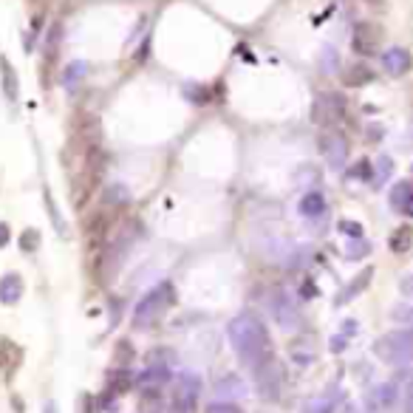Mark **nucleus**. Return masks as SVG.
I'll list each match as a JSON object with an SVG mask.
<instances>
[{
  "label": "nucleus",
  "mask_w": 413,
  "mask_h": 413,
  "mask_svg": "<svg viewBox=\"0 0 413 413\" xmlns=\"http://www.w3.org/2000/svg\"><path fill=\"white\" fill-rule=\"evenodd\" d=\"M391 317L399 320V323H413V306H394Z\"/></svg>",
  "instance_id": "nucleus-33"
},
{
  "label": "nucleus",
  "mask_w": 413,
  "mask_h": 413,
  "mask_svg": "<svg viewBox=\"0 0 413 413\" xmlns=\"http://www.w3.org/2000/svg\"><path fill=\"white\" fill-rule=\"evenodd\" d=\"M145 362H148V368H173L178 362V354L173 349H153V351H148Z\"/></svg>",
  "instance_id": "nucleus-18"
},
{
  "label": "nucleus",
  "mask_w": 413,
  "mask_h": 413,
  "mask_svg": "<svg viewBox=\"0 0 413 413\" xmlns=\"http://www.w3.org/2000/svg\"><path fill=\"white\" fill-rule=\"evenodd\" d=\"M346 346H349V337H346V334H337V337H331V346H329V349H331L334 354H340V351H346Z\"/></svg>",
  "instance_id": "nucleus-36"
},
{
  "label": "nucleus",
  "mask_w": 413,
  "mask_h": 413,
  "mask_svg": "<svg viewBox=\"0 0 413 413\" xmlns=\"http://www.w3.org/2000/svg\"><path fill=\"white\" fill-rule=\"evenodd\" d=\"M45 204H49V213H51V218H54V226H57V233L60 235H65V224H62V218H60V213H57V206H54V198H51V193L45 190Z\"/></svg>",
  "instance_id": "nucleus-30"
},
{
  "label": "nucleus",
  "mask_w": 413,
  "mask_h": 413,
  "mask_svg": "<svg viewBox=\"0 0 413 413\" xmlns=\"http://www.w3.org/2000/svg\"><path fill=\"white\" fill-rule=\"evenodd\" d=\"M337 226H340V233H346L351 241H354V238H362V224H359V221H349V218H342Z\"/></svg>",
  "instance_id": "nucleus-28"
},
{
  "label": "nucleus",
  "mask_w": 413,
  "mask_h": 413,
  "mask_svg": "<svg viewBox=\"0 0 413 413\" xmlns=\"http://www.w3.org/2000/svg\"><path fill=\"white\" fill-rule=\"evenodd\" d=\"M201 397V377L181 374L173 385V413H193Z\"/></svg>",
  "instance_id": "nucleus-5"
},
{
  "label": "nucleus",
  "mask_w": 413,
  "mask_h": 413,
  "mask_svg": "<svg viewBox=\"0 0 413 413\" xmlns=\"http://www.w3.org/2000/svg\"><path fill=\"white\" fill-rule=\"evenodd\" d=\"M133 377L128 371H119V374H113V388H119V391H125V388H130Z\"/></svg>",
  "instance_id": "nucleus-35"
},
{
  "label": "nucleus",
  "mask_w": 413,
  "mask_h": 413,
  "mask_svg": "<svg viewBox=\"0 0 413 413\" xmlns=\"http://www.w3.org/2000/svg\"><path fill=\"white\" fill-rule=\"evenodd\" d=\"M20 359H23V349L17 346V342H12L9 337H0V371H3L6 377H12L17 371Z\"/></svg>",
  "instance_id": "nucleus-11"
},
{
  "label": "nucleus",
  "mask_w": 413,
  "mask_h": 413,
  "mask_svg": "<svg viewBox=\"0 0 413 413\" xmlns=\"http://www.w3.org/2000/svg\"><path fill=\"white\" fill-rule=\"evenodd\" d=\"M371 252V244L368 241H362V238H354L349 246H346V258L349 261H359V258H365Z\"/></svg>",
  "instance_id": "nucleus-23"
},
{
  "label": "nucleus",
  "mask_w": 413,
  "mask_h": 413,
  "mask_svg": "<svg viewBox=\"0 0 413 413\" xmlns=\"http://www.w3.org/2000/svg\"><path fill=\"white\" fill-rule=\"evenodd\" d=\"M229 334V342H233V349L238 354V359L252 368L255 374L261 365H266L269 359H274V349H272V340H269V331L266 326L255 314H238L233 317V323L226 329Z\"/></svg>",
  "instance_id": "nucleus-1"
},
{
  "label": "nucleus",
  "mask_w": 413,
  "mask_h": 413,
  "mask_svg": "<svg viewBox=\"0 0 413 413\" xmlns=\"http://www.w3.org/2000/svg\"><path fill=\"white\" fill-rule=\"evenodd\" d=\"M9 238H12V233H9V226H6V224H0V249H3V246L9 244Z\"/></svg>",
  "instance_id": "nucleus-40"
},
{
  "label": "nucleus",
  "mask_w": 413,
  "mask_h": 413,
  "mask_svg": "<svg viewBox=\"0 0 413 413\" xmlns=\"http://www.w3.org/2000/svg\"><path fill=\"white\" fill-rule=\"evenodd\" d=\"M391 170H394V162H391L388 156H382V158H379V176H377V181H382L385 176H391Z\"/></svg>",
  "instance_id": "nucleus-37"
},
{
  "label": "nucleus",
  "mask_w": 413,
  "mask_h": 413,
  "mask_svg": "<svg viewBox=\"0 0 413 413\" xmlns=\"http://www.w3.org/2000/svg\"><path fill=\"white\" fill-rule=\"evenodd\" d=\"M60 37H62V26L60 23H54L51 32H49V40H45V51H49L51 57L57 54V45H60Z\"/></svg>",
  "instance_id": "nucleus-29"
},
{
  "label": "nucleus",
  "mask_w": 413,
  "mask_h": 413,
  "mask_svg": "<svg viewBox=\"0 0 413 413\" xmlns=\"http://www.w3.org/2000/svg\"><path fill=\"white\" fill-rule=\"evenodd\" d=\"M170 382V368H145L139 377H133V385H139V391L148 397L162 394V388Z\"/></svg>",
  "instance_id": "nucleus-10"
},
{
  "label": "nucleus",
  "mask_w": 413,
  "mask_h": 413,
  "mask_svg": "<svg viewBox=\"0 0 413 413\" xmlns=\"http://www.w3.org/2000/svg\"><path fill=\"white\" fill-rule=\"evenodd\" d=\"M382 65H385V71H388V74L402 77L405 71H410L413 60H410V54H408L405 49H388V51L382 54Z\"/></svg>",
  "instance_id": "nucleus-12"
},
{
  "label": "nucleus",
  "mask_w": 413,
  "mask_h": 413,
  "mask_svg": "<svg viewBox=\"0 0 413 413\" xmlns=\"http://www.w3.org/2000/svg\"><path fill=\"white\" fill-rule=\"evenodd\" d=\"M85 74H88V65H85L82 60H77V62H71V65H68L65 71H62V85H65L68 91H74V88L85 80Z\"/></svg>",
  "instance_id": "nucleus-20"
},
{
  "label": "nucleus",
  "mask_w": 413,
  "mask_h": 413,
  "mask_svg": "<svg viewBox=\"0 0 413 413\" xmlns=\"http://www.w3.org/2000/svg\"><path fill=\"white\" fill-rule=\"evenodd\" d=\"M269 309L274 314V323H278L281 329L286 331H294L297 326H300V311H297V306L292 303V297L286 292H272V300H269Z\"/></svg>",
  "instance_id": "nucleus-8"
},
{
  "label": "nucleus",
  "mask_w": 413,
  "mask_h": 413,
  "mask_svg": "<svg viewBox=\"0 0 413 413\" xmlns=\"http://www.w3.org/2000/svg\"><path fill=\"white\" fill-rule=\"evenodd\" d=\"M20 246H23V252H37L40 249V233L37 229H26V233L20 235Z\"/></svg>",
  "instance_id": "nucleus-27"
},
{
  "label": "nucleus",
  "mask_w": 413,
  "mask_h": 413,
  "mask_svg": "<svg viewBox=\"0 0 413 413\" xmlns=\"http://www.w3.org/2000/svg\"><path fill=\"white\" fill-rule=\"evenodd\" d=\"M20 297H23V278H20L17 272L3 274V281H0V303L14 306Z\"/></svg>",
  "instance_id": "nucleus-14"
},
{
  "label": "nucleus",
  "mask_w": 413,
  "mask_h": 413,
  "mask_svg": "<svg viewBox=\"0 0 413 413\" xmlns=\"http://www.w3.org/2000/svg\"><path fill=\"white\" fill-rule=\"evenodd\" d=\"M173 300H176V292H173V286L165 281V283H158V286H153L139 303H136V309H133V326L136 329H148V326H153L158 317H162L170 306H173Z\"/></svg>",
  "instance_id": "nucleus-2"
},
{
  "label": "nucleus",
  "mask_w": 413,
  "mask_h": 413,
  "mask_svg": "<svg viewBox=\"0 0 413 413\" xmlns=\"http://www.w3.org/2000/svg\"><path fill=\"white\" fill-rule=\"evenodd\" d=\"M43 413H57V405L54 402H49V405H45V410Z\"/></svg>",
  "instance_id": "nucleus-43"
},
{
  "label": "nucleus",
  "mask_w": 413,
  "mask_h": 413,
  "mask_svg": "<svg viewBox=\"0 0 413 413\" xmlns=\"http://www.w3.org/2000/svg\"><path fill=\"white\" fill-rule=\"evenodd\" d=\"M342 117H346V97L342 94H320L311 105V119L317 125H323V128H331L337 125Z\"/></svg>",
  "instance_id": "nucleus-6"
},
{
  "label": "nucleus",
  "mask_w": 413,
  "mask_h": 413,
  "mask_svg": "<svg viewBox=\"0 0 413 413\" xmlns=\"http://www.w3.org/2000/svg\"><path fill=\"white\" fill-rule=\"evenodd\" d=\"M368 6H382V0H365Z\"/></svg>",
  "instance_id": "nucleus-44"
},
{
  "label": "nucleus",
  "mask_w": 413,
  "mask_h": 413,
  "mask_svg": "<svg viewBox=\"0 0 413 413\" xmlns=\"http://www.w3.org/2000/svg\"><path fill=\"white\" fill-rule=\"evenodd\" d=\"M255 388L263 402H278L281 391H283V365L278 362V357L269 359L266 365L255 371Z\"/></svg>",
  "instance_id": "nucleus-4"
},
{
  "label": "nucleus",
  "mask_w": 413,
  "mask_h": 413,
  "mask_svg": "<svg viewBox=\"0 0 413 413\" xmlns=\"http://www.w3.org/2000/svg\"><path fill=\"white\" fill-rule=\"evenodd\" d=\"M371 278H374V269H365V272H359V274H357V278H351V281H349V286L340 292V297H337V306H342V303H351L354 297H359L365 289H368Z\"/></svg>",
  "instance_id": "nucleus-13"
},
{
  "label": "nucleus",
  "mask_w": 413,
  "mask_h": 413,
  "mask_svg": "<svg viewBox=\"0 0 413 413\" xmlns=\"http://www.w3.org/2000/svg\"><path fill=\"white\" fill-rule=\"evenodd\" d=\"M349 176H354V178H365V181H368V178H374L371 162H365V158H362V162H357V165H354V170H351Z\"/></svg>",
  "instance_id": "nucleus-31"
},
{
  "label": "nucleus",
  "mask_w": 413,
  "mask_h": 413,
  "mask_svg": "<svg viewBox=\"0 0 413 413\" xmlns=\"http://www.w3.org/2000/svg\"><path fill=\"white\" fill-rule=\"evenodd\" d=\"M128 201H130V193L125 185H110L102 193V204H108V206H125Z\"/></svg>",
  "instance_id": "nucleus-21"
},
{
  "label": "nucleus",
  "mask_w": 413,
  "mask_h": 413,
  "mask_svg": "<svg viewBox=\"0 0 413 413\" xmlns=\"http://www.w3.org/2000/svg\"><path fill=\"white\" fill-rule=\"evenodd\" d=\"M399 292L408 294V297H413V274H408V278L399 281Z\"/></svg>",
  "instance_id": "nucleus-39"
},
{
  "label": "nucleus",
  "mask_w": 413,
  "mask_h": 413,
  "mask_svg": "<svg viewBox=\"0 0 413 413\" xmlns=\"http://www.w3.org/2000/svg\"><path fill=\"white\" fill-rule=\"evenodd\" d=\"M218 394H244V388H241V379L235 374H229L218 382Z\"/></svg>",
  "instance_id": "nucleus-26"
},
{
  "label": "nucleus",
  "mask_w": 413,
  "mask_h": 413,
  "mask_svg": "<svg viewBox=\"0 0 413 413\" xmlns=\"http://www.w3.org/2000/svg\"><path fill=\"white\" fill-rule=\"evenodd\" d=\"M0 74H3V94L9 102L17 99L20 94V82H17V71H14V65L6 60V57H0Z\"/></svg>",
  "instance_id": "nucleus-16"
},
{
  "label": "nucleus",
  "mask_w": 413,
  "mask_h": 413,
  "mask_svg": "<svg viewBox=\"0 0 413 413\" xmlns=\"http://www.w3.org/2000/svg\"><path fill=\"white\" fill-rule=\"evenodd\" d=\"M206 413H244L235 402H213L210 408H206Z\"/></svg>",
  "instance_id": "nucleus-32"
},
{
  "label": "nucleus",
  "mask_w": 413,
  "mask_h": 413,
  "mask_svg": "<svg viewBox=\"0 0 413 413\" xmlns=\"http://www.w3.org/2000/svg\"><path fill=\"white\" fill-rule=\"evenodd\" d=\"M297 210H300V215H306V218L323 215V213H326V198H323V193H306V196L300 198V204H297Z\"/></svg>",
  "instance_id": "nucleus-17"
},
{
  "label": "nucleus",
  "mask_w": 413,
  "mask_h": 413,
  "mask_svg": "<svg viewBox=\"0 0 413 413\" xmlns=\"http://www.w3.org/2000/svg\"><path fill=\"white\" fill-rule=\"evenodd\" d=\"M303 413H331V402L329 399H311L303 408Z\"/></svg>",
  "instance_id": "nucleus-34"
},
{
  "label": "nucleus",
  "mask_w": 413,
  "mask_h": 413,
  "mask_svg": "<svg viewBox=\"0 0 413 413\" xmlns=\"http://www.w3.org/2000/svg\"><path fill=\"white\" fill-rule=\"evenodd\" d=\"M402 213H405V215H410V218H413V198H410V201H408V204H405V210H402Z\"/></svg>",
  "instance_id": "nucleus-42"
},
{
  "label": "nucleus",
  "mask_w": 413,
  "mask_h": 413,
  "mask_svg": "<svg viewBox=\"0 0 413 413\" xmlns=\"http://www.w3.org/2000/svg\"><path fill=\"white\" fill-rule=\"evenodd\" d=\"M317 148H320V153H323V158L329 162V167H331V170H342V167H346V158H349V142H346V136H342V133H337V130H326V133H320Z\"/></svg>",
  "instance_id": "nucleus-7"
},
{
  "label": "nucleus",
  "mask_w": 413,
  "mask_h": 413,
  "mask_svg": "<svg viewBox=\"0 0 413 413\" xmlns=\"http://www.w3.org/2000/svg\"><path fill=\"white\" fill-rule=\"evenodd\" d=\"M113 359H117L119 368H125L128 362H133V349H130V342H128V340H119V342H117V351H113Z\"/></svg>",
  "instance_id": "nucleus-24"
},
{
  "label": "nucleus",
  "mask_w": 413,
  "mask_h": 413,
  "mask_svg": "<svg viewBox=\"0 0 413 413\" xmlns=\"http://www.w3.org/2000/svg\"><path fill=\"white\" fill-rule=\"evenodd\" d=\"M351 43H354V51H357V54L371 57V54H377V49H379V29L374 26V23H359V26L354 29Z\"/></svg>",
  "instance_id": "nucleus-9"
},
{
  "label": "nucleus",
  "mask_w": 413,
  "mask_h": 413,
  "mask_svg": "<svg viewBox=\"0 0 413 413\" xmlns=\"http://www.w3.org/2000/svg\"><path fill=\"white\" fill-rule=\"evenodd\" d=\"M413 198V185L410 181H399V185L391 190V204L397 206V210H405V204Z\"/></svg>",
  "instance_id": "nucleus-22"
},
{
  "label": "nucleus",
  "mask_w": 413,
  "mask_h": 413,
  "mask_svg": "<svg viewBox=\"0 0 413 413\" xmlns=\"http://www.w3.org/2000/svg\"><path fill=\"white\" fill-rule=\"evenodd\" d=\"M303 297H314V283L311 281L303 283Z\"/></svg>",
  "instance_id": "nucleus-41"
},
{
  "label": "nucleus",
  "mask_w": 413,
  "mask_h": 413,
  "mask_svg": "<svg viewBox=\"0 0 413 413\" xmlns=\"http://www.w3.org/2000/svg\"><path fill=\"white\" fill-rule=\"evenodd\" d=\"M185 97L196 105H204V102H210V91L201 88V85H185Z\"/></svg>",
  "instance_id": "nucleus-25"
},
{
  "label": "nucleus",
  "mask_w": 413,
  "mask_h": 413,
  "mask_svg": "<svg viewBox=\"0 0 413 413\" xmlns=\"http://www.w3.org/2000/svg\"><path fill=\"white\" fill-rule=\"evenodd\" d=\"M388 246H391V252H397V255H405V252H410V246H413V226H399V229H394V235L388 238Z\"/></svg>",
  "instance_id": "nucleus-19"
},
{
  "label": "nucleus",
  "mask_w": 413,
  "mask_h": 413,
  "mask_svg": "<svg viewBox=\"0 0 413 413\" xmlns=\"http://www.w3.org/2000/svg\"><path fill=\"white\" fill-rule=\"evenodd\" d=\"M374 354L388 365H408L413 362V331L399 329L388 331L374 342Z\"/></svg>",
  "instance_id": "nucleus-3"
},
{
  "label": "nucleus",
  "mask_w": 413,
  "mask_h": 413,
  "mask_svg": "<svg viewBox=\"0 0 413 413\" xmlns=\"http://www.w3.org/2000/svg\"><path fill=\"white\" fill-rule=\"evenodd\" d=\"M379 399H382L385 405H394V399H397V394H394V385H382Z\"/></svg>",
  "instance_id": "nucleus-38"
},
{
  "label": "nucleus",
  "mask_w": 413,
  "mask_h": 413,
  "mask_svg": "<svg viewBox=\"0 0 413 413\" xmlns=\"http://www.w3.org/2000/svg\"><path fill=\"white\" fill-rule=\"evenodd\" d=\"M374 80V71L365 62H354L346 68V74H342V82H346L349 88H359V85H368Z\"/></svg>",
  "instance_id": "nucleus-15"
}]
</instances>
